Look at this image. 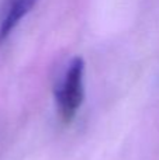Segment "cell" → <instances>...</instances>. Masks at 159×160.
<instances>
[{
	"label": "cell",
	"mask_w": 159,
	"mask_h": 160,
	"mask_svg": "<svg viewBox=\"0 0 159 160\" xmlns=\"http://www.w3.org/2000/svg\"><path fill=\"white\" fill-rule=\"evenodd\" d=\"M54 100L58 115L65 124L75 119L85 100V61L75 56L54 86Z\"/></svg>",
	"instance_id": "cell-1"
},
{
	"label": "cell",
	"mask_w": 159,
	"mask_h": 160,
	"mask_svg": "<svg viewBox=\"0 0 159 160\" xmlns=\"http://www.w3.org/2000/svg\"><path fill=\"white\" fill-rule=\"evenodd\" d=\"M37 2L38 0H4L0 14V42L13 32Z\"/></svg>",
	"instance_id": "cell-2"
}]
</instances>
